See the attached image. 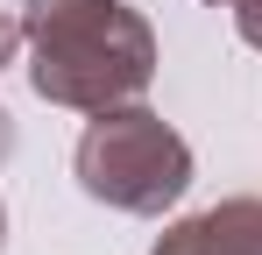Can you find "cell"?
<instances>
[{"label": "cell", "mask_w": 262, "mask_h": 255, "mask_svg": "<svg viewBox=\"0 0 262 255\" xmlns=\"http://www.w3.org/2000/svg\"><path fill=\"white\" fill-rule=\"evenodd\" d=\"M156 78V29L128 0H29V85L50 107H128Z\"/></svg>", "instance_id": "6da1fadb"}, {"label": "cell", "mask_w": 262, "mask_h": 255, "mask_svg": "<svg viewBox=\"0 0 262 255\" xmlns=\"http://www.w3.org/2000/svg\"><path fill=\"white\" fill-rule=\"evenodd\" d=\"M0 241H7V206H0Z\"/></svg>", "instance_id": "52a82bcc"}, {"label": "cell", "mask_w": 262, "mask_h": 255, "mask_svg": "<svg viewBox=\"0 0 262 255\" xmlns=\"http://www.w3.org/2000/svg\"><path fill=\"white\" fill-rule=\"evenodd\" d=\"M21 42H29V22H21L14 7H0V71L14 64V50H21Z\"/></svg>", "instance_id": "277c9868"}, {"label": "cell", "mask_w": 262, "mask_h": 255, "mask_svg": "<svg viewBox=\"0 0 262 255\" xmlns=\"http://www.w3.org/2000/svg\"><path fill=\"white\" fill-rule=\"evenodd\" d=\"M234 7V29H241V42L248 50H262V0H227Z\"/></svg>", "instance_id": "5b68a950"}, {"label": "cell", "mask_w": 262, "mask_h": 255, "mask_svg": "<svg viewBox=\"0 0 262 255\" xmlns=\"http://www.w3.org/2000/svg\"><path fill=\"white\" fill-rule=\"evenodd\" d=\"M149 255H262V199H220L156 234Z\"/></svg>", "instance_id": "3957f363"}, {"label": "cell", "mask_w": 262, "mask_h": 255, "mask_svg": "<svg viewBox=\"0 0 262 255\" xmlns=\"http://www.w3.org/2000/svg\"><path fill=\"white\" fill-rule=\"evenodd\" d=\"M14 142H21V135H14V114H7V107H0V163H7V156H14Z\"/></svg>", "instance_id": "8992f818"}, {"label": "cell", "mask_w": 262, "mask_h": 255, "mask_svg": "<svg viewBox=\"0 0 262 255\" xmlns=\"http://www.w3.org/2000/svg\"><path fill=\"white\" fill-rule=\"evenodd\" d=\"M78 184L114 213H163L191 184V142L156 107H99L78 135Z\"/></svg>", "instance_id": "7a4b0ae2"}, {"label": "cell", "mask_w": 262, "mask_h": 255, "mask_svg": "<svg viewBox=\"0 0 262 255\" xmlns=\"http://www.w3.org/2000/svg\"><path fill=\"white\" fill-rule=\"evenodd\" d=\"M206 7H227V0H206Z\"/></svg>", "instance_id": "ba28073f"}]
</instances>
